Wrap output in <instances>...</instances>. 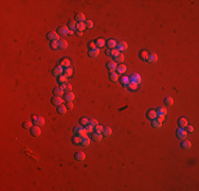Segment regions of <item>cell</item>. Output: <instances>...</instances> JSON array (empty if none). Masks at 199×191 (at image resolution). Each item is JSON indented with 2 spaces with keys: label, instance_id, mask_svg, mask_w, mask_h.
Wrapping results in <instances>:
<instances>
[{
  "label": "cell",
  "instance_id": "52a82bcc",
  "mask_svg": "<svg viewBox=\"0 0 199 191\" xmlns=\"http://www.w3.org/2000/svg\"><path fill=\"white\" fill-rule=\"evenodd\" d=\"M51 102H52V104L55 105V106H59L63 104L64 100L62 99V97H58V96H54L52 98V100H51Z\"/></svg>",
  "mask_w": 199,
  "mask_h": 191
},
{
  "label": "cell",
  "instance_id": "6f0895ef",
  "mask_svg": "<svg viewBox=\"0 0 199 191\" xmlns=\"http://www.w3.org/2000/svg\"><path fill=\"white\" fill-rule=\"evenodd\" d=\"M75 32H76V35H77V36H82L83 33H84V32H82V31H75Z\"/></svg>",
  "mask_w": 199,
  "mask_h": 191
},
{
  "label": "cell",
  "instance_id": "83f0119b",
  "mask_svg": "<svg viewBox=\"0 0 199 191\" xmlns=\"http://www.w3.org/2000/svg\"><path fill=\"white\" fill-rule=\"evenodd\" d=\"M116 71H118V73H124L125 71H127V67H126V65H124V64H120V65H118V67H116Z\"/></svg>",
  "mask_w": 199,
  "mask_h": 191
},
{
  "label": "cell",
  "instance_id": "91938a15",
  "mask_svg": "<svg viewBox=\"0 0 199 191\" xmlns=\"http://www.w3.org/2000/svg\"><path fill=\"white\" fill-rule=\"evenodd\" d=\"M106 54L110 56V49H107V51H106Z\"/></svg>",
  "mask_w": 199,
  "mask_h": 191
},
{
  "label": "cell",
  "instance_id": "f6af8a7d",
  "mask_svg": "<svg viewBox=\"0 0 199 191\" xmlns=\"http://www.w3.org/2000/svg\"><path fill=\"white\" fill-rule=\"evenodd\" d=\"M81 140H82V137H79V136H77V135H75V136L72 138V142L75 143V144L81 143Z\"/></svg>",
  "mask_w": 199,
  "mask_h": 191
},
{
  "label": "cell",
  "instance_id": "681fc988",
  "mask_svg": "<svg viewBox=\"0 0 199 191\" xmlns=\"http://www.w3.org/2000/svg\"><path fill=\"white\" fill-rule=\"evenodd\" d=\"M85 128H86V131H87V133H91V132L94 131V127L91 125V124H87V125L85 126Z\"/></svg>",
  "mask_w": 199,
  "mask_h": 191
},
{
  "label": "cell",
  "instance_id": "8992f818",
  "mask_svg": "<svg viewBox=\"0 0 199 191\" xmlns=\"http://www.w3.org/2000/svg\"><path fill=\"white\" fill-rule=\"evenodd\" d=\"M141 81H142L141 76H140V74H138V73H132V74L130 75V78H129V82L136 83V84H138V85L141 83Z\"/></svg>",
  "mask_w": 199,
  "mask_h": 191
},
{
  "label": "cell",
  "instance_id": "4fadbf2b",
  "mask_svg": "<svg viewBox=\"0 0 199 191\" xmlns=\"http://www.w3.org/2000/svg\"><path fill=\"white\" fill-rule=\"evenodd\" d=\"M74 99H75V95L73 94V92H71V91L66 92V96H65L66 102H72Z\"/></svg>",
  "mask_w": 199,
  "mask_h": 191
},
{
  "label": "cell",
  "instance_id": "ab89813d",
  "mask_svg": "<svg viewBox=\"0 0 199 191\" xmlns=\"http://www.w3.org/2000/svg\"><path fill=\"white\" fill-rule=\"evenodd\" d=\"M22 126H23L24 130H31V128L33 127L32 122H31V121H25V122H23Z\"/></svg>",
  "mask_w": 199,
  "mask_h": 191
},
{
  "label": "cell",
  "instance_id": "d6a6232c",
  "mask_svg": "<svg viewBox=\"0 0 199 191\" xmlns=\"http://www.w3.org/2000/svg\"><path fill=\"white\" fill-rule=\"evenodd\" d=\"M119 80H120V83L123 86H127L128 83H129V78H128V76H123V78H121Z\"/></svg>",
  "mask_w": 199,
  "mask_h": 191
},
{
  "label": "cell",
  "instance_id": "4dcf8cb0",
  "mask_svg": "<svg viewBox=\"0 0 199 191\" xmlns=\"http://www.w3.org/2000/svg\"><path fill=\"white\" fill-rule=\"evenodd\" d=\"M102 134H103V136H105V137H109L112 134V130L110 127H105L103 130V132H102Z\"/></svg>",
  "mask_w": 199,
  "mask_h": 191
},
{
  "label": "cell",
  "instance_id": "f35d334b",
  "mask_svg": "<svg viewBox=\"0 0 199 191\" xmlns=\"http://www.w3.org/2000/svg\"><path fill=\"white\" fill-rule=\"evenodd\" d=\"M62 88L64 89V90H66V91H71V89H72V85L71 84H68V83H65V84H62Z\"/></svg>",
  "mask_w": 199,
  "mask_h": 191
},
{
  "label": "cell",
  "instance_id": "ac0fdd59",
  "mask_svg": "<svg viewBox=\"0 0 199 191\" xmlns=\"http://www.w3.org/2000/svg\"><path fill=\"white\" fill-rule=\"evenodd\" d=\"M116 49H118L120 52H123V51H126L127 49V44L125 42H121L116 45Z\"/></svg>",
  "mask_w": 199,
  "mask_h": 191
},
{
  "label": "cell",
  "instance_id": "6da1fadb",
  "mask_svg": "<svg viewBox=\"0 0 199 191\" xmlns=\"http://www.w3.org/2000/svg\"><path fill=\"white\" fill-rule=\"evenodd\" d=\"M73 133H74V135H77L79 137L87 136V131H86V128L83 126H75L73 128Z\"/></svg>",
  "mask_w": 199,
  "mask_h": 191
},
{
  "label": "cell",
  "instance_id": "f5cc1de1",
  "mask_svg": "<svg viewBox=\"0 0 199 191\" xmlns=\"http://www.w3.org/2000/svg\"><path fill=\"white\" fill-rule=\"evenodd\" d=\"M89 124H91L93 127H95L96 125L99 124V123H98V121H96L95 119H90V120H89Z\"/></svg>",
  "mask_w": 199,
  "mask_h": 191
},
{
  "label": "cell",
  "instance_id": "5b68a950",
  "mask_svg": "<svg viewBox=\"0 0 199 191\" xmlns=\"http://www.w3.org/2000/svg\"><path fill=\"white\" fill-rule=\"evenodd\" d=\"M52 73H53L54 76H60V75L64 73V68H63V67L60 66V65L55 66L54 69H53V71H52Z\"/></svg>",
  "mask_w": 199,
  "mask_h": 191
},
{
  "label": "cell",
  "instance_id": "603a6c76",
  "mask_svg": "<svg viewBox=\"0 0 199 191\" xmlns=\"http://www.w3.org/2000/svg\"><path fill=\"white\" fill-rule=\"evenodd\" d=\"M90 143V138L88 136H85V137H82V140H81V144L83 147H88Z\"/></svg>",
  "mask_w": 199,
  "mask_h": 191
},
{
  "label": "cell",
  "instance_id": "8fae6325",
  "mask_svg": "<svg viewBox=\"0 0 199 191\" xmlns=\"http://www.w3.org/2000/svg\"><path fill=\"white\" fill-rule=\"evenodd\" d=\"M146 61L148 62V63L154 64V63H156V62L158 61V55L155 54V53H150V54H148V56H147Z\"/></svg>",
  "mask_w": 199,
  "mask_h": 191
},
{
  "label": "cell",
  "instance_id": "f907efd6",
  "mask_svg": "<svg viewBox=\"0 0 199 191\" xmlns=\"http://www.w3.org/2000/svg\"><path fill=\"white\" fill-rule=\"evenodd\" d=\"M50 47L52 48L53 50H56L58 48V42H52L51 43V45H50Z\"/></svg>",
  "mask_w": 199,
  "mask_h": 191
},
{
  "label": "cell",
  "instance_id": "d590c367",
  "mask_svg": "<svg viewBox=\"0 0 199 191\" xmlns=\"http://www.w3.org/2000/svg\"><path fill=\"white\" fill-rule=\"evenodd\" d=\"M85 29H86L85 22H77V24H76V31H82V32H84Z\"/></svg>",
  "mask_w": 199,
  "mask_h": 191
},
{
  "label": "cell",
  "instance_id": "7c38bea8",
  "mask_svg": "<svg viewBox=\"0 0 199 191\" xmlns=\"http://www.w3.org/2000/svg\"><path fill=\"white\" fill-rule=\"evenodd\" d=\"M187 124H188V123H187V119H186V118L181 117V118H179V119H178V125H179L180 127L185 128Z\"/></svg>",
  "mask_w": 199,
  "mask_h": 191
},
{
  "label": "cell",
  "instance_id": "5bb4252c",
  "mask_svg": "<svg viewBox=\"0 0 199 191\" xmlns=\"http://www.w3.org/2000/svg\"><path fill=\"white\" fill-rule=\"evenodd\" d=\"M116 63L115 62H109V63H107V68L110 72H115L116 70Z\"/></svg>",
  "mask_w": 199,
  "mask_h": 191
},
{
  "label": "cell",
  "instance_id": "44dd1931",
  "mask_svg": "<svg viewBox=\"0 0 199 191\" xmlns=\"http://www.w3.org/2000/svg\"><path fill=\"white\" fill-rule=\"evenodd\" d=\"M64 92H65V90L62 88V87H56V88H54V89H53V94H54V96L62 97V96H64Z\"/></svg>",
  "mask_w": 199,
  "mask_h": 191
},
{
  "label": "cell",
  "instance_id": "2e32d148",
  "mask_svg": "<svg viewBox=\"0 0 199 191\" xmlns=\"http://www.w3.org/2000/svg\"><path fill=\"white\" fill-rule=\"evenodd\" d=\"M75 21L76 22H85L86 21V17L83 13H78L75 15Z\"/></svg>",
  "mask_w": 199,
  "mask_h": 191
},
{
  "label": "cell",
  "instance_id": "277c9868",
  "mask_svg": "<svg viewBox=\"0 0 199 191\" xmlns=\"http://www.w3.org/2000/svg\"><path fill=\"white\" fill-rule=\"evenodd\" d=\"M176 135H177V137L178 138H180V139H185L186 138V136H187V132H186V130H184L183 127H179L177 130V132H176Z\"/></svg>",
  "mask_w": 199,
  "mask_h": 191
},
{
  "label": "cell",
  "instance_id": "9a60e30c",
  "mask_svg": "<svg viewBox=\"0 0 199 191\" xmlns=\"http://www.w3.org/2000/svg\"><path fill=\"white\" fill-rule=\"evenodd\" d=\"M74 157H75L76 160H78V161H83V160H85L86 155H85V153H84V152H76V153H75V155H74Z\"/></svg>",
  "mask_w": 199,
  "mask_h": 191
},
{
  "label": "cell",
  "instance_id": "bcb514c9",
  "mask_svg": "<svg viewBox=\"0 0 199 191\" xmlns=\"http://www.w3.org/2000/svg\"><path fill=\"white\" fill-rule=\"evenodd\" d=\"M85 25H86V29H92L93 28V22L91 21V20H86Z\"/></svg>",
  "mask_w": 199,
  "mask_h": 191
},
{
  "label": "cell",
  "instance_id": "7bdbcfd3",
  "mask_svg": "<svg viewBox=\"0 0 199 191\" xmlns=\"http://www.w3.org/2000/svg\"><path fill=\"white\" fill-rule=\"evenodd\" d=\"M127 87L130 89V90H137L138 89V84H136V83H132V82H129L128 83V85H127Z\"/></svg>",
  "mask_w": 199,
  "mask_h": 191
},
{
  "label": "cell",
  "instance_id": "1f68e13d",
  "mask_svg": "<svg viewBox=\"0 0 199 191\" xmlns=\"http://www.w3.org/2000/svg\"><path fill=\"white\" fill-rule=\"evenodd\" d=\"M151 125H152V127H155V128H160L162 126V122H160L159 120H157V119H154L151 121Z\"/></svg>",
  "mask_w": 199,
  "mask_h": 191
},
{
  "label": "cell",
  "instance_id": "4316f807",
  "mask_svg": "<svg viewBox=\"0 0 199 191\" xmlns=\"http://www.w3.org/2000/svg\"><path fill=\"white\" fill-rule=\"evenodd\" d=\"M70 64H71V62H70V60L69 59H63L62 61H60V66L62 67H64V68H67V67H70Z\"/></svg>",
  "mask_w": 199,
  "mask_h": 191
},
{
  "label": "cell",
  "instance_id": "db71d44e",
  "mask_svg": "<svg viewBox=\"0 0 199 191\" xmlns=\"http://www.w3.org/2000/svg\"><path fill=\"white\" fill-rule=\"evenodd\" d=\"M66 107H67L68 110H72V108H73V103L72 102H67V103H66Z\"/></svg>",
  "mask_w": 199,
  "mask_h": 191
},
{
  "label": "cell",
  "instance_id": "680465c9",
  "mask_svg": "<svg viewBox=\"0 0 199 191\" xmlns=\"http://www.w3.org/2000/svg\"><path fill=\"white\" fill-rule=\"evenodd\" d=\"M68 34H69V35H73V34H74V31H73V30H69Z\"/></svg>",
  "mask_w": 199,
  "mask_h": 191
},
{
  "label": "cell",
  "instance_id": "b9f144b4",
  "mask_svg": "<svg viewBox=\"0 0 199 191\" xmlns=\"http://www.w3.org/2000/svg\"><path fill=\"white\" fill-rule=\"evenodd\" d=\"M118 80H119L118 73H116V72H111V74H110V81L111 82H116Z\"/></svg>",
  "mask_w": 199,
  "mask_h": 191
},
{
  "label": "cell",
  "instance_id": "ffe728a7",
  "mask_svg": "<svg viewBox=\"0 0 199 191\" xmlns=\"http://www.w3.org/2000/svg\"><path fill=\"white\" fill-rule=\"evenodd\" d=\"M106 45H107V47H108V49H114V48H116V45L118 44H116L114 39H108Z\"/></svg>",
  "mask_w": 199,
  "mask_h": 191
},
{
  "label": "cell",
  "instance_id": "9f6ffc18",
  "mask_svg": "<svg viewBox=\"0 0 199 191\" xmlns=\"http://www.w3.org/2000/svg\"><path fill=\"white\" fill-rule=\"evenodd\" d=\"M157 117H158L157 120H159L160 122H163V120H164V117H165V116H157Z\"/></svg>",
  "mask_w": 199,
  "mask_h": 191
},
{
  "label": "cell",
  "instance_id": "7a4b0ae2",
  "mask_svg": "<svg viewBox=\"0 0 199 191\" xmlns=\"http://www.w3.org/2000/svg\"><path fill=\"white\" fill-rule=\"evenodd\" d=\"M32 122L34 123L35 125H38V126H43L45 124V119L44 117L42 116H33L32 117Z\"/></svg>",
  "mask_w": 199,
  "mask_h": 191
},
{
  "label": "cell",
  "instance_id": "d4e9b609",
  "mask_svg": "<svg viewBox=\"0 0 199 191\" xmlns=\"http://www.w3.org/2000/svg\"><path fill=\"white\" fill-rule=\"evenodd\" d=\"M58 48L62 49V50L67 49V48H68V43H67V40H65V39L59 40V42H58Z\"/></svg>",
  "mask_w": 199,
  "mask_h": 191
},
{
  "label": "cell",
  "instance_id": "836d02e7",
  "mask_svg": "<svg viewBox=\"0 0 199 191\" xmlns=\"http://www.w3.org/2000/svg\"><path fill=\"white\" fill-rule=\"evenodd\" d=\"M164 104L167 105V106H172L173 104H174V100H173V98L166 97L165 99H164Z\"/></svg>",
  "mask_w": 199,
  "mask_h": 191
},
{
  "label": "cell",
  "instance_id": "9c48e42d",
  "mask_svg": "<svg viewBox=\"0 0 199 191\" xmlns=\"http://www.w3.org/2000/svg\"><path fill=\"white\" fill-rule=\"evenodd\" d=\"M68 32H69V28H68V27H64V25H62V27H59V28L57 29L58 35L66 36V35H68Z\"/></svg>",
  "mask_w": 199,
  "mask_h": 191
},
{
  "label": "cell",
  "instance_id": "74e56055",
  "mask_svg": "<svg viewBox=\"0 0 199 191\" xmlns=\"http://www.w3.org/2000/svg\"><path fill=\"white\" fill-rule=\"evenodd\" d=\"M113 59H114V62H119V63H122V62L124 61V54L120 52L116 56H114Z\"/></svg>",
  "mask_w": 199,
  "mask_h": 191
},
{
  "label": "cell",
  "instance_id": "c3c4849f",
  "mask_svg": "<svg viewBox=\"0 0 199 191\" xmlns=\"http://www.w3.org/2000/svg\"><path fill=\"white\" fill-rule=\"evenodd\" d=\"M103 130H104V127L102 126V125H100V124H98V125H96V126L94 127V131H95L96 133H101V134H102Z\"/></svg>",
  "mask_w": 199,
  "mask_h": 191
},
{
  "label": "cell",
  "instance_id": "7402d4cb",
  "mask_svg": "<svg viewBox=\"0 0 199 191\" xmlns=\"http://www.w3.org/2000/svg\"><path fill=\"white\" fill-rule=\"evenodd\" d=\"M156 112H157V115H158V116H165L166 113H167L166 108H165L164 106H159Z\"/></svg>",
  "mask_w": 199,
  "mask_h": 191
},
{
  "label": "cell",
  "instance_id": "8d00e7d4",
  "mask_svg": "<svg viewBox=\"0 0 199 191\" xmlns=\"http://www.w3.org/2000/svg\"><path fill=\"white\" fill-rule=\"evenodd\" d=\"M148 54H149V53L147 52L146 50H142L141 52L139 53V56H140L141 60H145V61H146V59H147V56H148Z\"/></svg>",
  "mask_w": 199,
  "mask_h": 191
},
{
  "label": "cell",
  "instance_id": "484cf974",
  "mask_svg": "<svg viewBox=\"0 0 199 191\" xmlns=\"http://www.w3.org/2000/svg\"><path fill=\"white\" fill-rule=\"evenodd\" d=\"M100 54V49L99 48H96V49H94V50H90L89 51V53H88V55L90 56V58H92V59H94V58H96Z\"/></svg>",
  "mask_w": 199,
  "mask_h": 191
},
{
  "label": "cell",
  "instance_id": "e575fe53",
  "mask_svg": "<svg viewBox=\"0 0 199 191\" xmlns=\"http://www.w3.org/2000/svg\"><path fill=\"white\" fill-rule=\"evenodd\" d=\"M76 24H77V22H76L75 20H72V21H69V23H68V28H69V30L76 31Z\"/></svg>",
  "mask_w": 199,
  "mask_h": 191
},
{
  "label": "cell",
  "instance_id": "3957f363",
  "mask_svg": "<svg viewBox=\"0 0 199 191\" xmlns=\"http://www.w3.org/2000/svg\"><path fill=\"white\" fill-rule=\"evenodd\" d=\"M47 37L50 40H52V42H59V35H58L57 32H55V31H51V32H49Z\"/></svg>",
  "mask_w": 199,
  "mask_h": 191
},
{
  "label": "cell",
  "instance_id": "30bf717a",
  "mask_svg": "<svg viewBox=\"0 0 199 191\" xmlns=\"http://www.w3.org/2000/svg\"><path fill=\"white\" fill-rule=\"evenodd\" d=\"M157 112L155 110H150L146 113V117L148 118L149 120H154V119H157Z\"/></svg>",
  "mask_w": 199,
  "mask_h": 191
},
{
  "label": "cell",
  "instance_id": "f546056e",
  "mask_svg": "<svg viewBox=\"0 0 199 191\" xmlns=\"http://www.w3.org/2000/svg\"><path fill=\"white\" fill-rule=\"evenodd\" d=\"M72 73H73V69L71 68V67H67V68L64 69V75H66L67 78L72 75Z\"/></svg>",
  "mask_w": 199,
  "mask_h": 191
},
{
  "label": "cell",
  "instance_id": "ba28073f",
  "mask_svg": "<svg viewBox=\"0 0 199 191\" xmlns=\"http://www.w3.org/2000/svg\"><path fill=\"white\" fill-rule=\"evenodd\" d=\"M31 134H32V136H34V137L40 136V134H42V130H40V126L34 125V126L31 128Z\"/></svg>",
  "mask_w": 199,
  "mask_h": 191
},
{
  "label": "cell",
  "instance_id": "7dc6e473",
  "mask_svg": "<svg viewBox=\"0 0 199 191\" xmlns=\"http://www.w3.org/2000/svg\"><path fill=\"white\" fill-rule=\"evenodd\" d=\"M119 53H120V51H119L118 49H116V48H114V49H110V56H113V58H114V56H116Z\"/></svg>",
  "mask_w": 199,
  "mask_h": 191
},
{
  "label": "cell",
  "instance_id": "ee69618b",
  "mask_svg": "<svg viewBox=\"0 0 199 191\" xmlns=\"http://www.w3.org/2000/svg\"><path fill=\"white\" fill-rule=\"evenodd\" d=\"M79 122H81V125H82V126H86L87 124H89L88 118H82V119L79 120Z\"/></svg>",
  "mask_w": 199,
  "mask_h": 191
},
{
  "label": "cell",
  "instance_id": "cb8c5ba5",
  "mask_svg": "<svg viewBox=\"0 0 199 191\" xmlns=\"http://www.w3.org/2000/svg\"><path fill=\"white\" fill-rule=\"evenodd\" d=\"M95 45H96V47L98 48H103L104 46L106 45V42L103 39V38H98V39H95Z\"/></svg>",
  "mask_w": 199,
  "mask_h": 191
},
{
  "label": "cell",
  "instance_id": "60d3db41",
  "mask_svg": "<svg viewBox=\"0 0 199 191\" xmlns=\"http://www.w3.org/2000/svg\"><path fill=\"white\" fill-rule=\"evenodd\" d=\"M58 82H59V84L62 85V84H65V83H67L68 82V79H67V76L66 75H60V76H58Z\"/></svg>",
  "mask_w": 199,
  "mask_h": 191
},
{
  "label": "cell",
  "instance_id": "e0dca14e",
  "mask_svg": "<svg viewBox=\"0 0 199 191\" xmlns=\"http://www.w3.org/2000/svg\"><path fill=\"white\" fill-rule=\"evenodd\" d=\"M92 140L93 141H95V142H100L101 140H102V138H103V135H102L101 133H96V132H94L93 134H92Z\"/></svg>",
  "mask_w": 199,
  "mask_h": 191
},
{
  "label": "cell",
  "instance_id": "f1b7e54d",
  "mask_svg": "<svg viewBox=\"0 0 199 191\" xmlns=\"http://www.w3.org/2000/svg\"><path fill=\"white\" fill-rule=\"evenodd\" d=\"M67 110H68V108L66 107V105H64V104L57 106V113H59L60 115H65V114L67 113Z\"/></svg>",
  "mask_w": 199,
  "mask_h": 191
},
{
  "label": "cell",
  "instance_id": "816d5d0a",
  "mask_svg": "<svg viewBox=\"0 0 199 191\" xmlns=\"http://www.w3.org/2000/svg\"><path fill=\"white\" fill-rule=\"evenodd\" d=\"M88 47H89V49H90V50H94V49L98 48V47H96V45H95V43H94V42L89 43V44H88Z\"/></svg>",
  "mask_w": 199,
  "mask_h": 191
},
{
  "label": "cell",
  "instance_id": "11a10c76",
  "mask_svg": "<svg viewBox=\"0 0 199 191\" xmlns=\"http://www.w3.org/2000/svg\"><path fill=\"white\" fill-rule=\"evenodd\" d=\"M186 132H188V133H193L194 132V127L192 126V125H186Z\"/></svg>",
  "mask_w": 199,
  "mask_h": 191
},
{
  "label": "cell",
  "instance_id": "d6986e66",
  "mask_svg": "<svg viewBox=\"0 0 199 191\" xmlns=\"http://www.w3.org/2000/svg\"><path fill=\"white\" fill-rule=\"evenodd\" d=\"M192 147V143H191V141H188V140H186V139H183L182 140V142H181V148L183 149V150H188Z\"/></svg>",
  "mask_w": 199,
  "mask_h": 191
}]
</instances>
